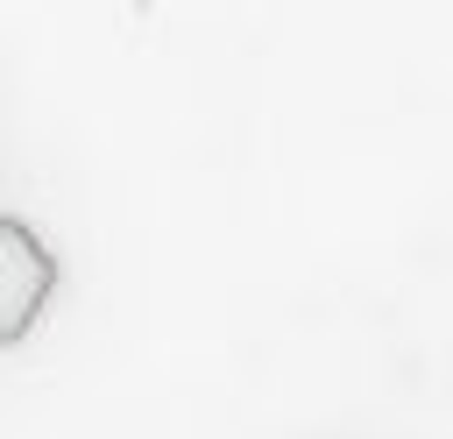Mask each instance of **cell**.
<instances>
[{"label": "cell", "instance_id": "6da1fadb", "mask_svg": "<svg viewBox=\"0 0 453 439\" xmlns=\"http://www.w3.org/2000/svg\"><path fill=\"white\" fill-rule=\"evenodd\" d=\"M50 290H57V255L42 248V234L28 220L0 212V347H14L42 319Z\"/></svg>", "mask_w": 453, "mask_h": 439}]
</instances>
